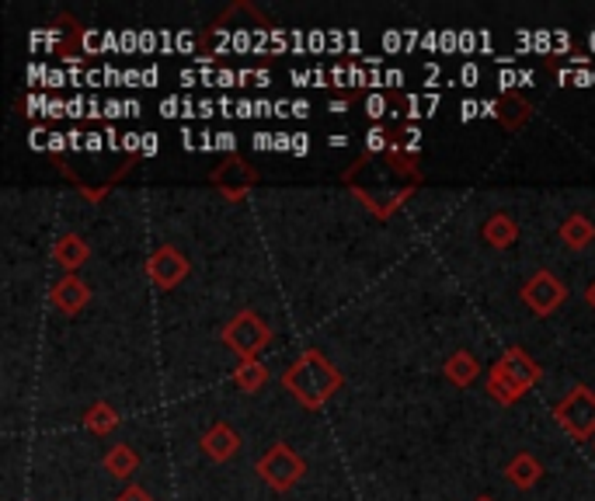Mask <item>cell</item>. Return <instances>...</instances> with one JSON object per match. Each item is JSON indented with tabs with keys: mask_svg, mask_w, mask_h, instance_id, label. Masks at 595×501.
<instances>
[{
	"mask_svg": "<svg viewBox=\"0 0 595 501\" xmlns=\"http://www.w3.org/2000/svg\"><path fill=\"white\" fill-rule=\"evenodd\" d=\"M293 115H300V119H306V115H311V105H306V102H296V105H293Z\"/></svg>",
	"mask_w": 595,
	"mask_h": 501,
	"instance_id": "cell-28",
	"label": "cell"
},
{
	"mask_svg": "<svg viewBox=\"0 0 595 501\" xmlns=\"http://www.w3.org/2000/svg\"><path fill=\"white\" fill-rule=\"evenodd\" d=\"M199 446L209 459H217V464H226V459H234L241 453V435L234 426H226V421H217V426H209L199 439Z\"/></svg>",
	"mask_w": 595,
	"mask_h": 501,
	"instance_id": "cell-10",
	"label": "cell"
},
{
	"mask_svg": "<svg viewBox=\"0 0 595 501\" xmlns=\"http://www.w3.org/2000/svg\"><path fill=\"white\" fill-rule=\"evenodd\" d=\"M153 150H158V137L147 132V137H143V153H153Z\"/></svg>",
	"mask_w": 595,
	"mask_h": 501,
	"instance_id": "cell-27",
	"label": "cell"
},
{
	"mask_svg": "<svg viewBox=\"0 0 595 501\" xmlns=\"http://www.w3.org/2000/svg\"><path fill=\"white\" fill-rule=\"evenodd\" d=\"M88 258H91V247H88V241L81 234H63L52 247V261L60 265L67 276H73Z\"/></svg>",
	"mask_w": 595,
	"mask_h": 501,
	"instance_id": "cell-13",
	"label": "cell"
},
{
	"mask_svg": "<svg viewBox=\"0 0 595 501\" xmlns=\"http://www.w3.org/2000/svg\"><path fill=\"white\" fill-rule=\"evenodd\" d=\"M553 418L558 426L574 439V442H585L595 439V391L592 387H574L558 408H553Z\"/></svg>",
	"mask_w": 595,
	"mask_h": 501,
	"instance_id": "cell-5",
	"label": "cell"
},
{
	"mask_svg": "<svg viewBox=\"0 0 595 501\" xmlns=\"http://www.w3.org/2000/svg\"><path fill=\"white\" fill-rule=\"evenodd\" d=\"M585 303L595 311V279H592V282H588V289H585Z\"/></svg>",
	"mask_w": 595,
	"mask_h": 501,
	"instance_id": "cell-30",
	"label": "cell"
},
{
	"mask_svg": "<svg viewBox=\"0 0 595 501\" xmlns=\"http://www.w3.org/2000/svg\"><path fill=\"white\" fill-rule=\"evenodd\" d=\"M477 501H494V498H488V494H485V498H477Z\"/></svg>",
	"mask_w": 595,
	"mask_h": 501,
	"instance_id": "cell-33",
	"label": "cell"
},
{
	"mask_svg": "<svg viewBox=\"0 0 595 501\" xmlns=\"http://www.w3.org/2000/svg\"><path fill=\"white\" fill-rule=\"evenodd\" d=\"M147 276H150V282L158 286V289H175L188 276V258L182 255L175 244H161L147 258Z\"/></svg>",
	"mask_w": 595,
	"mask_h": 501,
	"instance_id": "cell-8",
	"label": "cell"
},
{
	"mask_svg": "<svg viewBox=\"0 0 595 501\" xmlns=\"http://www.w3.org/2000/svg\"><path fill=\"white\" fill-rule=\"evenodd\" d=\"M520 296H523V303L529 306L536 317H550L553 311H561V306H564L568 286L558 276H553V272H547V268H540V272H533L523 282Z\"/></svg>",
	"mask_w": 595,
	"mask_h": 501,
	"instance_id": "cell-6",
	"label": "cell"
},
{
	"mask_svg": "<svg viewBox=\"0 0 595 501\" xmlns=\"http://www.w3.org/2000/svg\"><path fill=\"white\" fill-rule=\"evenodd\" d=\"M345 108H349L345 102H331V112H335V115H345Z\"/></svg>",
	"mask_w": 595,
	"mask_h": 501,
	"instance_id": "cell-32",
	"label": "cell"
},
{
	"mask_svg": "<svg viewBox=\"0 0 595 501\" xmlns=\"http://www.w3.org/2000/svg\"><path fill=\"white\" fill-rule=\"evenodd\" d=\"M119 108H122L119 102H108V112H105V115H108V119H115V115H122Z\"/></svg>",
	"mask_w": 595,
	"mask_h": 501,
	"instance_id": "cell-31",
	"label": "cell"
},
{
	"mask_svg": "<svg viewBox=\"0 0 595 501\" xmlns=\"http://www.w3.org/2000/svg\"><path fill=\"white\" fill-rule=\"evenodd\" d=\"M115 501H153V498H150V491H143L140 485H129Z\"/></svg>",
	"mask_w": 595,
	"mask_h": 501,
	"instance_id": "cell-23",
	"label": "cell"
},
{
	"mask_svg": "<svg viewBox=\"0 0 595 501\" xmlns=\"http://www.w3.org/2000/svg\"><path fill=\"white\" fill-rule=\"evenodd\" d=\"M443 373H446V380L453 383V387H470V383H474L477 376H481V362H477L474 352L456 349V352L446 359Z\"/></svg>",
	"mask_w": 595,
	"mask_h": 501,
	"instance_id": "cell-15",
	"label": "cell"
},
{
	"mask_svg": "<svg viewBox=\"0 0 595 501\" xmlns=\"http://www.w3.org/2000/svg\"><path fill=\"white\" fill-rule=\"evenodd\" d=\"M122 140H126L122 147H126V153H129V158H137V150L143 147V143H140V140H143V137H140V132H126V137H122Z\"/></svg>",
	"mask_w": 595,
	"mask_h": 501,
	"instance_id": "cell-24",
	"label": "cell"
},
{
	"mask_svg": "<svg viewBox=\"0 0 595 501\" xmlns=\"http://www.w3.org/2000/svg\"><path fill=\"white\" fill-rule=\"evenodd\" d=\"M220 341L226 345L230 352H237L241 359H258V352L272 341V327L265 324V317L252 306H244L234 317L223 324Z\"/></svg>",
	"mask_w": 595,
	"mask_h": 501,
	"instance_id": "cell-3",
	"label": "cell"
},
{
	"mask_svg": "<svg viewBox=\"0 0 595 501\" xmlns=\"http://www.w3.org/2000/svg\"><path fill=\"white\" fill-rule=\"evenodd\" d=\"M341 182L373 217L390 220L394 213H400V206H405L421 188L425 171H421V161L415 158V153L390 147L387 153H380V158H373V153L359 158L341 175Z\"/></svg>",
	"mask_w": 595,
	"mask_h": 501,
	"instance_id": "cell-1",
	"label": "cell"
},
{
	"mask_svg": "<svg viewBox=\"0 0 595 501\" xmlns=\"http://www.w3.org/2000/svg\"><path fill=\"white\" fill-rule=\"evenodd\" d=\"M505 477H509V485H512V488L529 491L533 485H540L544 464H540V459H536L533 453H515V456L509 459V467H505Z\"/></svg>",
	"mask_w": 595,
	"mask_h": 501,
	"instance_id": "cell-14",
	"label": "cell"
},
{
	"mask_svg": "<svg viewBox=\"0 0 595 501\" xmlns=\"http://www.w3.org/2000/svg\"><path fill=\"white\" fill-rule=\"evenodd\" d=\"M140 467V453L129 446V442H122V446H112L108 456H105V470L112 477H119V480H129L132 474H137Z\"/></svg>",
	"mask_w": 595,
	"mask_h": 501,
	"instance_id": "cell-18",
	"label": "cell"
},
{
	"mask_svg": "<svg viewBox=\"0 0 595 501\" xmlns=\"http://www.w3.org/2000/svg\"><path fill=\"white\" fill-rule=\"evenodd\" d=\"M390 143H387V132H383L380 126L370 129V137H366V153H373V158H380V153H387Z\"/></svg>",
	"mask_w": 595,
	"mask_h": 501,
	"instance_id": "cell-22",
	"label": "cell"
},
{
	"mask_svg": "<svg viewBox=\"0 0 595 501\" xmlns=\"http://www.w3.org/2000/svg\"><path fill=\"white\" fill-rule=\"evenodd\" d=\"M529 119H533V105L523 91H505L502 98H498V123L509 132H520Z\"/></svg>",
	"mask_w": 595,
	"mask_h": 501,
	"instance_id": "cell-12",
	"label": "cell"
},
{
	"mask_svg": "<svg viewBox=\"0 0 595 501\" xmlns=\"http://www.w3.org/2000/svg\"><path fill=\"white\" fill-rule=\"evenodd\" d=\"M498 370H502L515 387H523L526 394L540 383V376H544V370H540V362H536L526 349H520V345H512V349H505L502 352V359L494 362Z\"/></svg>",
	"mask_w": 595,
	"mask_h": 501,
	"instance_id": "cell-9",
	"label": "cell"
},
{
	"mask_svg": "<svg viewBox=\"0 0 595 501\" xmlns=\"http://www.w3.org/2000/svg\"><path fill=\"white\" fill-rule=\"evenodd\" d=\"M209 182H213V188H220L230 202H241L247 191H252L261 182V175H258V167H252L244 158L230 153V158H223L220 167H213Z\"/></svg>",
	"mask_w": 595,
	"mask_h": 501,
	"instance_id": "cell-7",
	"label": "cell"
},
{
	"mask_svg": "<svg viewBox=\"0 0 595 501\" xmlns=\"http://www.w3.org/2000/svg\"><path fill=\"white\" fill-rule=\"evenodd\" d=\"M217 150H226V158L234 153V132H220L217 137Z\"/></svg>",
	"mask_w": 595,
	"mask_h": 501,
	"instance_id": "cell-25",
	"label": "cell"
},
{
	"mask_svg": "<svg viewBox=\"0 0 595 501\" xmlns=\"http://www.w3.org/2000/svg\"><path fill=\"white\" fill-rule=\"evenodd\" d=\"M258 474L272 491H293L300 485V477L306 474V464L290 442H276L258 459Z\"/></svg>",
	"mask_w": 595,
	"mask_h": 501,
	"instance_id": "cell-4",
	"label": "cell"
},
{
	"mask_svg": "<svg viewBox=\"0 0 595 501\" xmlns=\"http://www.w3.org/2000/svg\"><path fill=\"white\" fill-rule=\"evenodd\" d=\"M234 383H237L244 394H258L265 383H268L265 362H258V359H241L237 370H234Z\"/></svg>",
	"mask_w": 595,
	"mask_h": 501,
	"instance_id": "cell-21",
	"label": "cell"
},
{
	"mask_svg": "<svg viewBox=\"0 0 595 501\" xmlns=\"http://www.w3.org/2000/svg\"><path fill=\"white\" fill-rule=\"evenodd\" d=\"M477 115H485L481 105H477V102H467V105H464V119L470 123V119H477Z\"/></svg>",
	"mask_w": 595,
	"mask_h": 501,
	"instance_id": "cell-26",
	"label": "cell"
},
{
	"mask_svg": "<svg viewBox=\"0 0 595 501\" xmlns=\"http://www.w3.org/2000/svg\"><path fill=\"white\" fill-rule=\"evenodd\" d=\"M282 387L290 391L306 411H320L324 404L341 391V373L320 349H306L300 352V359L290 370L282 373Z\"/></svg>",
	"mask_w": 595,
	"mask_h": 501,
	"instance_id": "cell-2",
	"label": "cell"
},
{
	"mask_svg": "<svg viewBox=\"0 0 595 501\" xmlns=\"http://www.w3.org/2000/svg\"><path fill=\"white\" fill-rule=\"evenodd\" d=\"M115 426H119V411H115L108 400H94L84 411V429L94 435H108Z\"/></svg>",
	"mask_w": 595,
	"mask_h": 501,
	"instance_id": "cell-20",
	"label": "cell"
},
{
	"mask_svg": "<svg viewBox=\"0 0 595 501\" xmlns=\"http://www.w3.org/2000/svg\"><path fill=\"white\" fill-rule=\"evenodd\" d=\"M481 237H485L488 247L505 250V247H512L515 241H520V223H515L509 213H494V217H488V223H485V230H481Z\"/></svg>",
	"mask_w": 595,
	"mask_h": 501,
	"instance_id": "cell-16",
	"label": "cell"
},
{
	"mask_svg": "<svg viewBox=\"0 0 595 501\" xmlns=\"http://www.w3.org/2000/svg\"><path fill=\"white\" fill-rule=\"evenodd\" d=\"M558 237H561V244L571 247V250H585V247L595 241V223H592L588 217H582V213H571V217L561 223Z\"/></svg>",
	"mask_w": 595,
	"mask_h": 501,
	"instance_id": "cell-17",
	"label": "cell"
},
{
	"mask_svg": "<svg viewBox=\"0 0 595 501\" xmlns=\"http://www.w3.org/2000/svg\"><path fill=\"white\" fill-rule=\"evenodd\" d=\"M488 394H491V400L502 404V408H512V404H520L526 397V391L515 387V383L502 370H498V365H491V370H488Z\"/></svg>",
	"mask_w": 595,
	"mask_h": 501,
	"instance_id": "cell-19",
	"label": "cell"
},
{
	"mask_svg": "<svg viewBox=\"0 0 595 501\" xmlns=\"http://www.w3.org/2000/svg\"><path fill=\"white\" fill-rule=\"evenodd\" d=\"M296 143H293V153H306L311 150V143H306V137H293Z\"/></svg>",
	"mask_w": 595,
	"mask_h": 501,
	"instance_id": "cell-29",
	"label": "cell"
},
{
	"mask_svg": "<svg viewBox=\"0 0 595 501\" xmlns=\"http://www.w3.org/2000/svg\"><path fill=\"white\" fill-rule=\"evenodd\" d=\"M49 300H52V306H56V311H60V314L73 317V314H81L84 306L91 303V289H88V282H84V279H77V276H63L60 282L52 286Z\"/></svg>",
	"mask_w": 595,
	"mask_h": 501,
	"instance_id": "cell-11",
	"label": "cell"
}]
</instances>
